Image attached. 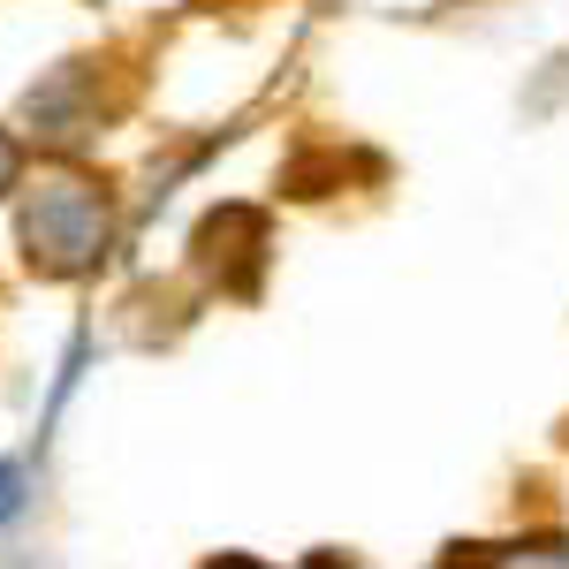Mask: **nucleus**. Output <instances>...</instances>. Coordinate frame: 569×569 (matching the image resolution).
<instances>
[{"label":"nucleus","instance_id":"2","mask_svg":"<svg viewBox=\"0 0 569 569\" xmlns=\"http://www.w3.org/2000/svg\"><path fill=\"white\" fill-rule=\"evenodd\" d=\"M16 501H23V479H16V471H8V463H0V517H8V509H16Z\"/></svg>","mask_w":569,"mask_h":569},{"label":"nucleus","instance_id":"1","mask_svg":"<svg viewBox=\"0 0 569 569\" xmlns=\"http://www.w3.org/2000/svg\"><path fill=\"white\" fill-rule=\"evenodd\" d=\"M99 228H107V213H99L91 190H77V182L39 190V198H31V220H23L31 266H46V273H77V266L99 251Z\"/></svg>","mask_w":569,"mask_h":569},{"label":"nucleus","instance_id":"3","mask_svg":"<svg viewBox=\"0 0 569 569\" xmlns=\"http://www.w3.org/2000/svg\"><path fill=\"white\" fill-rule=\"evenodd\" d=\"M8 182H16V144L0 137V190H8Z\"/></svg>","mask_w":569,"mask_h":569}]
</instances>
